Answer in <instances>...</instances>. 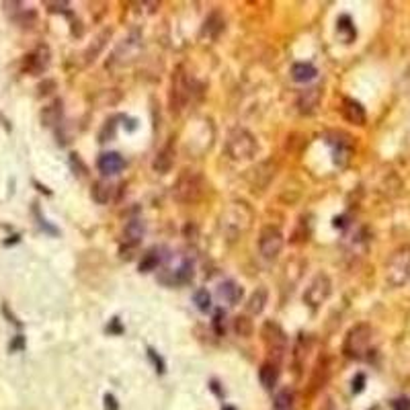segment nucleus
Returning a JSON list of instances; mask_svg holds the SVG:
<instances>
[{
  "label": "nucleus",
  "mask_w": 410,
  "mask_h": 410,
  "mask_svg": "<svg viewBox=\"0 0 410 410\" xmlns=\"http://www.w3.org/2000/svg\"><path fill=\"white\" fill-rule=\"evenodd\" d=\"M255 213L246 201H232L220 216V232L228 242L240 240L253 228Z\"/></svg>",
  "instance_id": "1"
},
{
  "label": "nucleus",
  "mask_w": 410,
  "mask_h": 410,
  "mask_svg": "<svg viewBox=\"0 0 410 410\" xmlns=\"http://www.w3.org/2000/svg\"><path fill=\"white\" fill-rule=\"evenodd\" d=\"M205 193V179L197 171H183L172 185V199L179 203H197Z\"/></svg>",
  "instance_id": "2"
},
{
  "label": "nucleus",
  "mask_w": 410,
  "mask_h": 410,
  "mask_svg": "<svg viewBox=\"0 0 410 410\" xmlns=\"http://www.w3.org/2000/svg\"><path fill=\"white\" fill-rule=\"evenodd\" d=\"M193 95H195V82H193V78L183 68H176V72L172 74L171 95H169V102H171V111H172V113H183V111L189 107Z\"/></svg>",
  "instance_id": "3"
},
{
  "label": "nucleus",
  "mask_w": 410,
  "mask_h": 410,
  "mask_svg": "<svg viewBox=\"0 0 410 410\" xmlns=\"http://www.w3.org/2000/svg\"><path fill=\"white\" fill-rule=\"evenodd\" d=\"M256 137L244 127H234L226 137V154L232 160H250L256 154Z\"/></svg>",
  "instance_id": "4"
},
{
  "label": "nucleus",
  "mask_w": 410,
  "mask_h": 410,
  "mask_svg": "<svg viewBox=\"0 0 410 410\" xmlns=\"http://www.w3.org/2000/svg\"><path fill=\"white\" fill-rule=\"evenodd\" d=\"M410 279V246L396 248L388 258L386 281L390 287H402Z\"/></svg>",
  "instance_id": "5"
},
{
  "label": "nucleus",
  "mask_w": 410,
  "mask_h": 410,
  "mask_svg": "<svg viewBox=\"0 0 410 410\" xmlns=\"http://www.w3.org/2000/svg\"><path fill=\"white\" fill-rule=\"evenodd\" d=\"M260 337H263V342H265V349L269 353V361H275L279 363L285 353H287V347H290V339H287L285 330L279 326L277 322L273 320H267L263 324V328H260Z\"/></svg>",
  "instance_id": "6"
},
{
  "label": "nucleus",
  "mask_w": 410,
  "mask_h": 410,
  "mask_svg": "<svg viewBox=\"0 0 410 410\" xmlns=\"http://www.w3.org/2000/svg\"><path fill=\"white\" fill-rule=\"evenodd\" d=\"M371 344V326L369 324H355L347 332L342 342V353L351 359H361L365 357Z\"/></svg>",
  "instance_id": "7"
},
{
  "label": "nucleus",
  "mask_w": 410,
  "mask_h": 410,
  "mask_svg": "<svg viewBox=\"0 0 410 410\" xmlns=\"http://www.w3.org/2000/svg\"><path fill=\"white\" fill-rule=\"evenodd\" d=\"M332 293V281L326 273H318L312 277V281L308 283L304 291V302L310 308H320Z\"/></svg>",
  "instance_id": "8"
},
{
  "label": "nucleus",
  "mask_w": 410,
  "mask_h": 410,
  "mask_svg": "<svg viewBox=\"0 0 410 410\" xmlns=\"http://www.w3.org/2000/svg\"><path fill=\"white\" fill-rule=\"evenodd\" d=\"M258 250H260V256L267 258V260H273L281 255L283 250V234L281 230L275 228V226H265L260 230L258 234Z\"/></svg>",
  "instance_id": "9"
},
{
  "label": "nucleus",
  "mask_w": 410,
  "mask_h": 410,
  "mask_svg": "<svg viewBox=\"0 0 410 410\" xmlns=\"http://www.w3.org/2000/svg\"><path fill=\"white\" fill-rule=\"evenodd\" d=\"M275 174H277V164L273 160H263L248 171L246 181L250 185V189L256 193V191H265L275 179Z\"/></svg>",
  "instance_id": "10"
},
{
  "label": "nucleus",
  "mask_w": 410,
  "mask_h": 410,
  "mask_svg": "<svg viewBox=\"0 0 410 410\" xmlns=\"http://www.w3.org/2000/svg\"><path fill=\"white\" fill-rule=\"evenodd\" d=\"M341 113L353 125H365V121H367V113H365V109H363V105H361L359 101L351 99V97H344L342 99V102H341Z\"/></svg>",
  "instance_id": "11"
},
{
  "label": "nucleus",
  "mask_w": 410,
  "mask_h": 410,
  "mask_svg": "<svg viewBox=\"0 0 410 410\" xmlns=\"http://www.w3.org/2000/svg\"><path fill=\"white\" fill-rule=\"evenodd\" d=\"M320 99H322V90L318 86H310L302 90L300 95H297V101H295V107L300 113L304 115H312L316 109L320 105Z\"/></svg>",
  "instance_id": "12"
},
{
  "label": "nucleus",
  "mask_w": 410,
  "mask_h": 410,
  "mask_svg": "<svg viewBox=\"0 0 410 410\" xmlns=\"http://www.w3.org/2000/svg\"><path fill=\"white\" fill-rule=\"evenodd\" d=\"M97 166H99V171L102 174L113 176V174H119L121 171L125 169V160H123V156H121L119 152H105V154H101Z\"/></svg>",
  "instance_id": "13"
},
{
  "label": "nucleus",
  "mask_w": 410,
  "mask_h": 410,
  "mask_svg": "<svg viewBox=\"0 0 410 410\" xmlns=\"http://www.w3.org/2000/svg\"><path fill=\"white\" fill-rule=\"evenodd\" d=\"M154 171L160 172V174H166L172 166H174V146L172 144H166L162 150H158L156 158H154Z\"/></svg>",
  "instance_id": "14"
},
{
  "label": "nucleus",
  "mask_w": 410,
  "mask_h": 410,
  "mask_svg": "<svg viewBox=\"0 0 410 410\" xmlns=\"http://www.w3.org/2000/svg\"><path fill=\"white\" fill-rule=\"evenodd\" d=\"M258 379H260V384H263V388L273 390L277 386V381H279V363L265 361L263 365H260V369H258Z\"/></svg>",
  "instance_id": "15"
},
{
  "label": "nucleus",
  "mask_w": 410,
  "mask_h": 410,
  "mask_svg": "<svg viewBox=\"0 0 410 410\" xmlns=\"http://www.w3.org/2000/svg\"><path fill=\"white\" fill-rule=\"evenodd\" d=\"M50 66V50L45 48H37L29 58H27V68H29V72H33V74H39V72H43L45 68Z\"/></svg>",
  "instance_id": "16"
},
{
  "label": "nucleus",
  "mask_w": 410,
  "mask_h": 410,
  "mask_svg": "<svg viewBox=\"0 0 410 410\" xmlns=\"http://www.w3.org/2000/svg\"><path fill=\"white\" fill-rule=\"evenodd\" d=\"M90 195H92V199H95L99 205H107L111 199L115 197V187L109 181H97V183H92Z\"/></svg>",
  "instance_id": "17"
},
{
  "label": "nucleus",
  "mask_w": 410,
  "mask_h": 410,
  "mask_svg": "<svg viewBox=\"0 0 410 410\" xmlns=\"http://www.w3.org/2000/svg\"><path fill=\"white\" fill-rule=\"evenodd\" d=\"M267 300H269V293L265 287H258L256 291H253V295L248 297V302H246V314L250 316H256L265 310V306H267Z\"/></svg>",
  "instance_id": "18"
},
{
  "label": "nucleus",
  "mask_w": 410,
  "mask_h": 410,
  "mask_svg": "<svg viewBox=\"0 0 410 410\" xmlns=\"http://www.w3.org/2000/svg\"><path fill=\"white\" fill-rule=\"evenodd\" d=\"M316 76H318V70H316L312 64H308V62H297V64H293V68H291V78H293L295 82H302V85H306V82L314 80Z\"/></svg>",
  "instance_id": "19"
},
{
  "label": "nucleus",
  "mask_w": 410,
  "mask_h": 410,
  "mask_svg": "<svg viewBox=\"0 0 410 410\" xmlns=\"http://www.w3.org/2000/svg\"><path fill=\"white\" fill-rule=\"evenodd\" d=\"M218 293H220L222 300H226L228 304H238L242 300V287L238 283H234V281H230V279H228V281H223V283H220Z\"/></svg>",
  "instance_id": "20"
},
{
  "label": "nucleus",
  "mask_w": 410,
  "mask_h": 410,
  "mask_svg": "<svg viewBox=\"0 0 410 410\" xmlns=\"http://www.w3.org/2000/svg\"><path fill=\"white\" fill-rule=\"evenodd\" d=\"M144 222L142 220H132L125 226V244H132V246H137L139 242L144 238Z\"/></svg>",
  "instance_id": "21"
},
{
  "label": "nucleus",
  "mask_w": 410,
  "mask_h": 410,
  "mask_svg": "<svg viewBox=\"0 0 410 410\" xmlns=\"http://www.w3.org/2000/svg\"><path fill=\"white\" fill-rule=\"evenodd\" d=\"M337 31H339L341 39H342L344 43H353V41H355V37H357L355 25H353L351 17H347V15L339 18V23H337Z\"/></svg>",
  "instance_id": "22"
},
{
  "label": "nucleus",
  "mask_w": 410,
  "mask_h": 410,
  "mask_svg": "<svg viewBox=\"0 0 410 410\" xmlns=\"http://www.w3.org/2000/svg\"><path fill=\"white\" fill-rule=\"evenodd\" d=\"M223 31V18L218 13H211L207 18H205L203 25V35H207L209 39H216V37Z\"/></svg>",
  "instance_id": "23"
},
{
  "label": "nucleus",
  "mask_w": 410,
  "mask_h": 410,
  "mask_svg": "<svg viewBox=\"0 0 410 410\" xmlns=\"http://www.w3.org/2000/svg\"><path fill=\"white\" fill-rule=\"evenodd\" d=\"M60 119H62V101H53L51 105H48L43 109V113H41V121L48 127L55 125V123H60Z\"/></svg>",
  "instance_id": "24"
},
{
  "label": "nucleus",
  "mask_w": 410,
  "mask_h": 410,
  "mask_svg": "<svg viewBox=\"0 0 410 410\" xmlns=\"http://www.w3.org/2000/svg\"><path fill=\"white\" fill-rule=\"evenodd\" d=\"M158 265H160V253L154 248V250H150V253L144 255L142 263H139V273H150V271H154V269H158Z\"/></svg>",
  "instance_id": "25"
},
{
  "label": "nucleus",
  "mask_w": 410,
  "mask_h": 410,
  "mask_svg": "<svg viewBox=\"0 0 410 410\" xmlns=\"http://www.w3.org/2000/svg\"><path fill=\"white\" fill-rule=\"evenodd\" d=\"M291 404H293V392L290 388H283L279 390L277 396H275V410H291Z\"/></svg>",
  "instance_id": "26"
},
{
  "label": "nucleus",
  "mask_w": 410,
  "mask_h": 410,
  "mask_svg": "<svg viewBox=\"0 0 410 410\" xmlns=\"http://www.w3.org/2000/svg\"><path fill=\"white\" fill-rule=\"evenodd\" d=\"M111 35V31H102L97 39H95V45H90V48L85 51V58H86V64H90V62H95L97 60V55H99V51L105 48V39Z\"/></svg>",
  "instance_id": "27"
},
{
  "label": "nucleus",
  "mask_w": 410,
  "mask_h": 410,
  "mask_svg": "<svg viewBox=\"0 0 410 410\" xmlns=\"http://www.w3.org/2000/svg\"><path fill=\"white\" fill-rule=\"evenodd\" d=\"M234 330L236 334H240V337H250L253 334V320L248 318V316H238V318L234 320Z\"/></svg>",
  "instance_id": "28"
},
{
  "label": "nucleus",
  "mask_w": 410,
  "mask_h": 410,
  "mask_svg": "<svg viewBox=\"0 0 410 410\" xmlns=\"http://www.w3.org/2000/svg\"><path fill=\"white\" fill-rule=\"evenodd\" d=\"M193 300H195V304H197V308L201 312H207L211 308V295L207 293V290H197L193 295Z\"/></svg>",
  "instance_id": "29"
},
{
  "label": "nucleus",
  "mask_w": 410,
  "mask_h": 410,
  "mask_svg": "<svg viewBox=\"0 0 410 410\" xmlns=\"http://www.w3.org/2000/svg\"><path fill=\"white\" fill-rule=\"evenodd\" d=\"M213 328H216L218 334H223V330H226V326H223V312L222 310L216 312V318H213Z\"/></svg>",
  "instance_id": "30"
},
{
  "label": "nucleus",
  "mask_w": 410,
  "mask_h": 410,
  "mask_svg": "<svg viewBox=\"0 0 410 410\" xmlns=\"http://www.w3.org/2000/svg\"><path fill=\"white\" fill-rule=\"evenodd\" d=\"M394 410H410V398H396L392 400Z\"/></svg>",
  "instance_id": "31"
},
{
  "label": "nucleus",
  "mask_w": 410,
  "mask_h": 410,
  "mask_svg": "<svg viewBox=\"0 0 410 410\" xmlns=\"http://www.w3.org/2000/svg\"><path fill=\"white\" fill-rule=\"evenodd\" d=\"M148 355H150V359L154 361L156 369L162 374V371H164V361H162V357H160V355H156V351H154V349H148Z\"/></svg>",
  "instance_id": "32"
},
{
  "label": "nucleus",
  "mask_w": 410,
  "mask_h": 410,
  "mask_svg": "<svg viewBox=\"0 0 410 410\" xmlns=\"http://www.w3.org/2000/svg\"><path fill=\"white\" fill-rule=\"evenodd\" d=\"M105 410H119V404L113 394H107L105 396Z\"/></svg>",
  "instance_id": "33"
},
{
  "label": "nucleus",
  "mask_w": 410,
  "mask_h": 410,
  "mask_svg": "<svg viewBox=\"0 0 410 410\" xmlns=\"http://www.w3.org/2000/svg\"><path fill=\"white\" fill-rule=\"evenodd\" d=\"M363 384H365V377L359 374V376H357V381L353 379V392H361V390H363Z\"/></svg>",
  "instance_id": "34"
},
{
  "label": "nucleus",
  "mask_w": 410,
  "mask_h": 410,
  "mask_svg": "<svg viewBox=\"0 0 410 410\" xmlns=\"http://www.w3.org/2000/svg\"><path fill=\"white\" fill-rule=\"evenodd\" d=\"M223 410H236V408H232V406H226V408H223Z\"/></svg>",
  "instance_id": "35"
}]
</instances>
